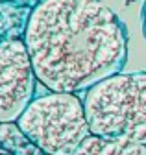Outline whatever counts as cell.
<instances>
[{"label":"cell","mask_w":146,"mask_h":155,"mask_svg":"<svg viewBox=\"0 0 146 155\" xmlns=\"http://www.w3.org/2000/svg\"><path fill=\"white\" fill-rule=\"evenodd\" d=\"M0 2H9V4H17V6H24V8H35L41 0H0Z\"/></svg>","instance_id":"cell-8"},{"label":"cell","mask_w":146,"mask_h":155,"mask_svg":"<svg viewBox=\"0 0 146 155\" xmlns=\"http://www.w3.org/2000/svg\"><path fill=\"white\" fill-rule=\"evenodd\" d=\"M32 8L0 2V37H22Z\"/></svg>","instance_id":"cell-7"},{"label":"cell","mask_w":146,"mask_h":155,"mask_svg":"<svg viewBox=\"0 0 146 155\" xmlns=\"http://www.w3.org/2000/svg\"><path fill=\"white\" fill-rule=\"evenodd\" d=\"M45 155H46V153H45Z\"/></svg>","instance_id":"cell-10"},{"label":"cell","mask_w":146,"mask_h":155,"mask_svg":"<svg viewBox=\"0 0 146 155\" xmlns=\"http://www.w3.org/2000/svg\"><path fill=\"white\" fill-rule=\"evenodd\" d=\"M142 33L146 37V4H144V9H142Z\"/></svg>","instance_id":"cell-9"},{"label":"cell","mask_w":146,"mask_h":155,"mask_svg":"<svg viewBox=\"0 0 146 155\" xmlns=\"http://www.w3.org/2000/svg\"><path fill=\"white\" fill-rule=\"evenodd\" d=\"M17 124L46 155H74L91 135L83 98L76 92L46 91L35 96Z\"/></svg>","instance_id":"cell-3"},{"label":"cell","mask_w":146,"mask_h":155,"mask_svg":"<svg viewBox=\"0 0 146 155\" xmlns=\"http://www.w3.org/2000/svg\"><path fill=\"white\" fill-rule=\"evenodd\" d=\"M74 155H146V144L91 133L74 151Z\"/></svg>","instance_id":"cell-5"},{"label":"cell","mask_w":146,"mask_h":155,"mask_svg":"<svg viewBox=\"0 0 146 155\" xmlns=\"http://www.w3.org/2000/svg\"><path fill=\"white\" fill-rule=\"evenodd\" d=\"M22 37H0V122H17L37 85Z\"/></svg>","instance_id":"cell-4"},{"label":"cell","mask_w":146,"mask_h":155,"mask_svg":"<svg viewBox=\"0 0 146 155\" xmlns=\"http://www.w3.org/2000/svg\"><path fill=\"white\" fill-rule=\"evenodd\" d=\"M0 146L11 155H45V151L24 135L17 122H0Z\"/></svg>","instance_id":"cell-6"},{"label":"cell","mask_w":146,"mask_h":155,"mask_svg":"<svg viewBox=\"0 0 146 155\" xmlns=\"http://www.w3.org/2000/svg\"><path fill=\"white\" fill-rule=\"evenodd\" d=\"M93 135L146 144V72H118L83 96Z\"/></svg>","instance_id":"cell-2"},{"label":"cell","mask_w":146,"mask_h":155,"mask_svg":"<svg viewBox=\"0 0 146 155\" xmlns=\"http://www.w3.org/2000/svg\"><path fill=\"white\" fill-rule=\"evenodd\" d=\"M24 43L37 81L54 92H85L128 61L126 24L102 0H41Z\"/></svg>","instance_id":"cell-1"}]
</instances>
